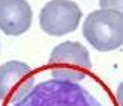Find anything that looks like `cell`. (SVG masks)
<instances>
[{"label":"cell","instance_id":"cell-4","mask_svg":"<svg viewBox=\"0 0 123 106\" xmlns=\"http://www.w3.org/2000/svg\"><path fill=\"white\" fill-rule=\"evenodd\" d=\"M35 85L34 71L26 62L8 61L0 65V100L17 103Z\"/></svg>","mask_w":123,"mask_h":106},{"label":"cell","instance_id":"cell-1","mask_svg":"<svg viewBox=\"0 0 123 106\" xmlns=\"http://www.w3.org/2000/svg\"><path fill=\"white\" fill-rule=\"evenodd\" d=\"M82 35L99 52H111L123 44V12L97 9L84 21Z\"/></svg>","mask_w":123,"mask_h":106},{"label":"cell","instance_id":"cell-6","mask_svg":"<svg viewBox=\"0 0 123 106\" xmlns=\"http://www.w3.org/2000/svg\"><path fill=\"white\" fill-rule=\"evenodd\" d=\"M100 9H108V11H117L122 12L123 9V0H99Z\"/></svg>","mask_w":123,"mask_h":106},{"label":"cell","instance_id":"cell-5","mask_svg":"<svg viewBox=\"0 0 123 106\" xmlns=\"http://www.w3.org/2000/svg\"><path fill=\"white\" fill-rule=\"evenodd\" d=\"M32 17L27 0H0V30L5 35H23L31 29Z\"/></svg>","mask_w":123,"mask_h":106},{"label":"cell","instance_id":"cell-3","mask_svg":"<svg viewBox=\"0 0 123 106\" xmlns=\"http://www.w3.org/2000/svg\"><path fill=\"white\" fill-rule=\"evenodd\" d=\"M82 11L73 0H50L40 12L41 30L52 36H62L78 29Z\"/></svg>","mask_w":123,"mask_h":106},{"label":"cell","instance_id":"cell-2","mask_svg":"<svg viewBox=\"0 0 123 106\" xmlns=\"http://www.w3.org/2000/svg\"><path fill=\"white\" fill-rule=\"evenodd\" d=\"M49 68L56 80H84L91 68V58L81 42L64 41L55 46L49 56Z\"/></svg>","mask_w":123,"mask_h":106}]
</instances>
